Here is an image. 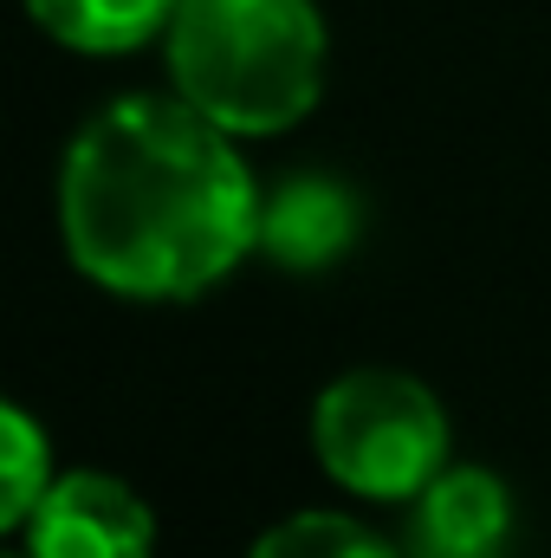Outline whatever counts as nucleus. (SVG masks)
Here are the masks:
<instances>
[{
  "label": "nucleus",
  "instance_id": "nucleus-1",
  "mask_svg": "<svg viewBox=\"0 0 551 558\" xmlns=\"http://www.w3.org/2000/svg\"><path fill=\"white\" fill-rule=\"evenodd\" d=\"M59 221L78 274L118 299H201L260 247V195L208 111L118 98L65 149Z\"/></svg>",
  "mask_w": 551,
  "mask_h": 558
},
{
  "label": "nucleus",
  "instance_id": "nucleus-2",
  "mask_svg": "<svg viewBox=\"0 0 551 558\" xmlns=\"http://www.w3.org/2000/svg\"><path fill=\"white\" fill-rule=\"evenodd\" d=\"M162 46L175 92L234 137L292 131L325 92V20L311 0H175Z\"/></svg>",
  "mask_w": 551,
  "mask_h": 558
},
{
  "label": "nucleus",
  "instance_id": "nucleus-3",
  "mask_svg": "<svg viewBox=\"0 0 551 558\" xmlns=\"http://www.w3.org/2000/svg\"><path fill=\"white\" fill-rule=\"evenodd\" d=\"M311 448L344 494L415 500L448 468V416L403 371H351L318 397Z\"/></svg>",
  "mask_w": 551,
  "mask_h": 558
},
{
  "label": "nucleus",
  "instance_id": "nucleus-4",
  "mask_svg": "<svg viewBox=\"0 0 551 558\" xmlns=\"http://www.w3.org/2000/svg\"><path fill=\"white\" fill-rule=\"evenodd\" d=\"M20 533H26V558H149L156 553V513L118 474H59Z\"/></svg>",
  "mask_w": 551,
  "mask_h": 558
},
{
  "label": "nucleus",
  "instance_id": "nucleus-5",
  "mask_svg": "<svg viewBox=\"0 0 551 558\" xmlns=\"http://www.w3.org/2000/svg\"><path fill=\"white\" fill-rule=\"evenodd\" d=\"M513 500L487 468H441L409 500L403 553L409 558H506Z\"/></svg>",
  "mask_w": 551,
  "mask_h": 558
},
{
  "label": "nucleus",
  "instance_id": "nucleus-6",
  "mask_svg": "<svg viewBox=\"0 0 551 558\" xmlns=\"http://www.w3.org/2000/svg\"><path fill=\"white\" fill-rule=\"evenodd\" d=\"M351 241H357V202L331 175H292L260 202V254L292 274L331 267Z\"/></svg>",
  "mask_w": 551,
  "mask_h": 558
},
{
  "label": "nucleus",
  "instance_id": "nucleus-7",
  "mask_svg": "<svg viewBox=\"0 0 551 558\" xmlns=\"http://www.w3.org/2000/svg\"><path fill=\"white\" fill-rule=\"evenodd\" d=\"M26 13L72 52H137L169 33L175 0H26Z\"/></svg>",
  "mask_w": 551,
  "mask_h": 558
},
{
  "label": "nucleus",
  "instance_id": "nucleus-8",
  "mask_svg": "<svg viewBox=\"0 0 551 558\" xmlns=\"http://www.w3.org/2000/svg\"><path fill=\"white\" fill-rule=\"evenodd\" d=\"M0 454H7V481H0V526H26L33 507L46 500L52 487V454H46V435L26 410H0Z\"/></svg>",
  "mask_w": 551,
  "mask_h": 558
},
{
  "label": "nucleus",
  "instance_id": "nucleus-9",
  "mask_svg": "<svg viewBox=\"0 0 551 558\" xmlns=\"http://www.w3.org/2000/svg\"><path fill=\"white\" fill-rule=\"evenodd\" d=\"M247 558H409V553H390L377 533H364L344 513H292L273 533H260V546Z\"/></svg>",
  "mask_w": 551,
  "mask_h": 558
}]
</instances>
